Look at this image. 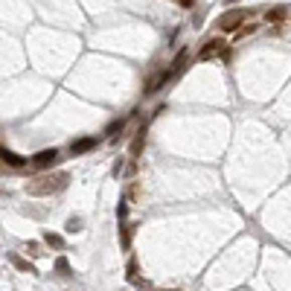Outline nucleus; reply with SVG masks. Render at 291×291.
<instances>
[{
	"mask_svg": "<svg viewBox=\"0 0 291 291\" xmlns=\"http://www.w3.org/2000/svg\"><path fill=\"white\" fill-rule=\"evenodd\" d=\"M120 242H123V250L131 248V227L125 222H120Z\"/></svg>",
	"mask_w": 291,
	"mask_h": 291,
	"instance_id": "nucleus-9",
	"label": "nucleus"
},
{
	"mask_svg": "<svg viewBox=\"0 0 291 291\" xmlns=\"http://www.w3.org/2000/svg\"><path fill=\"white\" fill-rule=\"evenodd\" d=\"M70 175L67 172H58V175H44V178H35L27 183V192L29 195H56L61 189H67Z\"/></svg>",
	"mask_w": 291,
	"mask_h": 291,
	"instance_id": "nucleus-1",
	"label": "nucleus"
},
{
	"mask_svg": "<svg viewBox=\"0 0 291 291\" xmlns=\"http://www.w3.org/2000/svg\"><path fill=\"white\" fill-rule=\"evenodd\" d=\"M56 268H58V271H61V274H67V271H70L67 259H58V262H56Z\"/></svg>",
	"mask_w": 291,
	"mask_h": 291,
	"instance_id": "nucleus-17",
	"label": "nucleus"
},
{
	"mask_svg": "<svg viewBox=\"0 0 291 291\" xmlns=\"http://www.w3.org/2000/svg\"><path fill=\"white\" fill-rule=\"evenodd\" d=\"M288 15H291V9L285 3H279V6H271V9L265 12V21H268V24H282Z\"/></svg>",
	"mask_w": 291,
	"mask_h": 291,
	"instance_id": "nucleus-5",
	"label": "nucleus"
},
{
	"mask_svg": "<svg viewBox=\"0 0 291 291\" xmlns=\"http://www.w3.org/2000/svg\"><path fill=\"white\" fill-rule=\"evenodd\" d=\"M175 3H178V6H183V9H189V6H192L195 0H175Z\"/></svg>",
	"mask_w": 291,
	"mask_h": 291,
	"instance_id": "nucleus-18",
	"label": "nucleus"
},
{
	"mask_svg": "<svg viewBox=\"0 0 291 291\" xmlns=\"http://www.w3.org/2000/svg\"><path fill=\"white\" fill-rule=\"evenodd\" d=\"M27 250H29V253H32V256H38V253H44L38 242H29V245H27Z\"/></svg>",
	"mask_w": 291,
	"mask_h": 291,
	"instance_id": "nucleus-15",
	"label": "nucleus"
},
{
	"mask_svg": "<svg viewBox=\"0 0 291 291\" xmlns=\"http://www.w3.org/2000/svg\"><path fill=\"white\" fill-rule=\"evenodd\" d=\"M143 143H146V125H143L137 134H134V140H131V157H137V154L143 152Z\"/></svg>",
	"mask_w": 291,
	"mask_h": 291,
	"instance_id": "nucleus-7",
	"label": "nucleus"
},
{
	"mask_svg": "<svg viewBox=\"0 0 291 291\" xmlns=\"http://www.w3.org/2000/svg\"><path fill=\"white\" fill-rule=\"evenodd\" d=\"M224 3H239V0H224Z\"/></svg>",
	"mask_w": 291,
	"mask_h": 291,
	"instance_id": "nucleus-19",
	"label": "nucleus"
},
{
	"mask_svg": "<svg viewBox=\"0 0 291 291\" xmlns=\"http://www.w3.org/2000/svg\"><path fill=\"white\" fill-rule=\"evenodd\" d=\"M245 18H248V9H227V12L219 18V29L236 32L239 27H245Z\"/></svg>",
	"mask_w": 291,
	"mask_h": 291,
	"instance_id": "nucleus-2",
	"label": "nucleus"
},
{
	"mask_svg": "<svg viewBox=\"0 0 291 291\" xmlns=\"http://www.w3.org/2000/svg\"><path fill=\"white\" fill-rule=\"evenodd\" d=\"M117 216H120V222H125V216H128V207H125V201L117 207Z\"/></svg>",
	"mask_w": 291,
	"mask_h": 291,
	"instance_id": "nucleus-16",
	"label": "nucleus"
},
{
	"mask_svg": "<svg viewBox=\"0 0 291 291\" xmlns=\"http://www.w3.org/2000/svg\"><path fill=\"white\" fill-rule=\"evenodd\" d=\"M12 265L18 268V271H27V274H35V268H32V265H29L27 259H21L18 253H12Z\"/></svg>",
	"mask_w": 291,
	"mask_h": 291,
	"instance_id": "nucleus-11",
	"label": "nucleus"
},
{
	"mask_svg": "<svg viewBox=\"0 0 291 291\" xmlns=\"http://www.w3.org/2000/svg\"><path fill=\"white\" fill-rule=\"evenodd\" d=\"M96 137H82V140H73V146H70V152L73 154H84V152H93L96 149Z\"/></svg>",
	"mask_w": 291,
	"mask_h": 291,
	"instance_id": "nucleus-6",
	"label": "nucleus"
},
{
	"mask_svg": "<svg viewBox=\"0 0 291 291\" xmlns=\"http://www.w3.org/2000/svg\"><path fill=\"white\" fill-rule=\"evenodd\" d=\"M256 32V24H245V27H239L233 32V41H242V38H248V35H253Z\"/></svg>",
	"mask_w": 291,
	"mask_h": 291,
	"instance_id": "nucleus-10",
	"label": "nucleus"
},
{
	"mask_svg": "<svg viewBox=\"0 0 291 291\" xmlns=\"http://www.w3.org/2000/svg\"><path fill=\"white\" fill-rule=\"evenodd\" d=\"M0 157H3V160H6V163H9V166H15V169L27 166V160H24V157H18V154H15V152H6V149H3V152H0Z\"/></svg>",
	"mask_w": 291,
	"mask_h": 291,
	"instance_id": "nucleus-8",
	"label": "nucleus"
},
{
	"mask_svg": "<svg viewBox=\"0 0 291 291\" xmlns=\"http://www.w3.org/2000/svg\"><path fill=\"white\" fill-rule=\"evenodd\" d=\"M125 277H128V279H137V262H134V259L128 262V274H125Z\"/></svg>",
	"mask_w": 291,
	"mask_h": 291,
	"instance_id": "nucleus-14",
	"label": "nucleus"
},
{
	"mask_svg": "<svg viewBox=\"0 0 291 291\" xmlns=\"http://www.w3.org/2000/svg\"><path fill=\"white\" fill-rule=\"evenodd\" d=\"M224 50H227V44H224L222 38H213V41H207L204 47H201V53H198V61H210V58H219V56H224Z\"/></svg>",
	"mask_w": 291,
	"mask_h": 291,
	"instance_id": "nucleus-3",
	"label": "nucleus"
},
{
	"mask_svg": "<svg viewBox=\"0 0 291 291\" xmlns=\"http://www.w3.org/2000/svg\"><path fill=\"white\" fill-rule=\"evenodd\" d=\"M82 230V219H70L67 222V233H79Z\"/></svg>",
	"mask_w": 291,
	"mask_h": 291,
	"instance_id": "nucleus-13",
	"label": "nucleus"
},
{
	"mask_svg": "<svg viewBox=\"0 0 291 291\" xmlns=\"http://www.w3.org/2000/svg\"><path fill=\"white\" fill-rule=\"evenodd\" d=\"M56 160H58V149H44V152H38L35 157H32V166L47 169V166H53Z\"/></svg>",
	"mask_w": 291,
	"mask_h": 291,
	"instance_id": "nucleus-4",
	"label": "nucleus"
},
{
	"mask_svg": "<svg viewBox=\"0 0 291 291\" xmlns=\"http://www.w3.org/2000/svg\"><path fill=\"white\" fill-rule=\"evenodd\" d=\"M44 242H47L50 248H64V242H61V236H56V233H47V236H44Z\"/></svg>",
	"mask_w": 291,
	"mask_h": 291,
	"instance_id": "nucleus-12",
	"label": "nucleus"
}]
</instances>
